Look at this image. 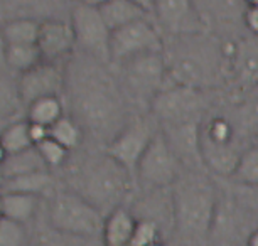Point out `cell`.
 I'll return each mask as SVG.
<instances>
[{
    "instance_id": "1",
    "label": "cell",
    "mask_w": 258,
    "mask_h": 246,
    "mask_svg": "<svg viewBox=\"0 0 258 246\" xmlns=\"http://www.w3.org/2000/svg\"><path fill=\"white\" fill-rule=\"evenodd\" d=\"M71 117L78 120L85 133L98 142L108 143L130 120L128 98L118 76L108 62L88 54L73 56L66 62V91Z\"/></svg>"
},
{
    "instance_id": "2",
    "label": "cell",
    "mask_w": 258,
    "mask_h": 246,
    "mask_svg": "<svg viewBox=\"0 0 258 246\" xmlns=\"http://www.w3.org/2000/svg\"><path fill=\"white\" fill-rule=\"evenodd\" d=\"M164 57L170 83L209 91L228 83L226 42L208 31L170 37Z\"/></svg>"
},
{
    "instance_id": "3",
    "label": "cell",
    "mask_w": 258,
    "mask_h": 246,
    "mask_svg": "<svg viewBox=\"0 0 258 246\" xmlns=\"http://www.w3.org/2000/svg\"><path fill=\"white\" fill-rule=\"evenodd\" d=\"M220 194L203 171H186L170 187L172 228L184 243L201 244L209 239Z\"/></svg>"
},
{
    "instance_id": "4",
    "label": "cell",
    "mask_w": 258,
    "mask_h": 246,
    "mask_svg": "<svg viewBox=\"0 0 258 246\" xmlns=\"http://www.w3.org/2000/svg\"><path fill=\"white\" fill-rule=\"evenodd\" d=\"M135 176L105 150L86 155L71 171L70 189L90 201L105 216L123 206L134 192Z\"/></svg>"
},
{
    "instance_id": "5",
    "label": "cell",
    "mask_w": 258,
    "mask_h": 246,
    "mask_svg": "<svg viewBox=\"0 0 258 246\" xmlns=\"http://www.w3.org/2000/svg\"><path fill=\"white\" fill-rule=\"evenodd\" d=\"M105 214L73 189H56L47 201V224L62 234L93 239L101 234Z\"/></svg>"
},
{
    "instance_id": "6",
    "label": "cell",
    "mask_w": 258,
    "mask_h": 246,
    "mask_svg": "<svg viewBox=\"0 0 258 246\" xmlns=\"http://www.w3.org/2000/svg\"><path fill=\"white\" fill-rule=\"evenodd\" d=\"M118 81L130 103L150 108L154 98L170 83L162 52H149L116 64Z\"/></svg>"
},
{
    "instance_id": "7",
    "label": "cell",
    "mask_w": 258,
    "mask_h": 246,
    "mask_svg": "<svg viewBox=\"0 0 258 246\" xmlns=\"http://www.w3.org/2000/svg\"><path fill=\"white\" fill-rule=\"evenodd\" d=\"M208 91L191 86L169 83L155 96L149 113L157 120L159 127L182 123H201L208 117Z\"/></svg>"
},
{
    "instance_id": "8",
    "label": "cell",
    "mask_w": 258,
    "mask_h": 246,
    "mask_svg": "<svg viewBox=\"0 0 258 246\" xmlns=\"http://www.w3.org/2000/svg\"><path fill=\"white\" fill-rule=\"evenodd\" d=\"M184 166L162 130H159L149 148L140 158L135 179L147 189H170L181 174Z\"/></svg>"
},
{
    "instance_id": "9",
    "label": "cell",
    "mask_w": 258,
    "mask_h": 246,
    "mask_svg": "<svg viewBox=\"0 0 258 246\" xmlns=\"http://www.w3.org/2000/svg\"><path fill=\"white\" fill-rule=\"evenodd\" d=\"M159 130L157 120L150 113L134 115L108 145H105V152L135 176L140 158Z\"/></svg>"
},
{
    "instance_id": "10",
    "label": "cell",
    "mask_w": 258,
    "mask_h": 246,
    "mask_svg": "<svg viewBox=\"0 0 258 246\" xmlns=\"http://www.w3.org/2000/svg\"><path fill=\"white\" fill-rule=\"evenodd\" d=\"M164 46V34L154 19H139L111 32L110 64H121L132 57L149 54V52H162Z\"/></svg>"
},
{
    "instance_id": "11",
    "label": "cell",
    "mask_w": 258,
    "mask_h": 246,
    "mask_svg": "<svg viewBox=\"0 0 258 246\" xmlns=\"http://www.w3.org/2000/svg\"><path fill=\"white\" fill-rule=\"evenodd\" d=\"M70 22L76 37V47L83 54L110 64L111 31L100 9L85 2H76L70 14Z\"/></svg>"
},
{
    "instance_id": "12",
    "label": "cell",
    "mask_w": 258,
    "mask_h": 246,
    "mask_svg": "<svg viewBox=\"0 0 258 246\" xmlns=\"http://www.w3.org/2000/svg\"><path fill=\"white\" fill-rule=\"evenodd\" d=\"M17 91L24 108L39 98L62 96L66 91V62H39L19 74Z\"/></svg>"
},
{
    "instance_id": "13",
    "label": "cell",
    "mask_w": 258,
    "mask_h": 246,
    "mask_svg": "<svg viewBox=\"0 0 258 246\" xmlns=\"http://www.w3.org/2000/svg\"><path fill=\"white\" fill-rule=\"evenodd\" d=\"M152 19L169 37L208 31L194 0H154Z\"/></svg>"
},
{
    "instance_id": "14",
    "label": "cell",
    "mask_w": 258,
    "mask_h": 246,
    "mask_svg": "<svg viewBox=\"0 0 258 246\" xmlns=\"http://www.w3.org/2000/svg\"><path fill=\"white\" fill-rule=\"evenodd\" d=\"M228 83L250 91L258 86V36L246 32L235 41H226Z\"/></svg>"
},
{
    "instance_id": "15",
    "label": "cell",
    "mask_w": 258,
    "mask_h": 246,
    "mask_svg": "<svg viewBox=\"0 0 258 246\" xmlns=\"http://www.w3.org/2000/svg\"><path fill=\"white\" fill-rule=\"evenodd\" d=\"M37 47L42 61L68 62L76 49V37L70 21L62 19H44L39 29Z\"/></svg>"
},
{
    "instance_id": "16",
    "label": "cell",
    "mask_w": 258,
    "mask_h": 246,
    "mask_svg": "<svg viewBox=\"0 0 258 246\" xmlns=\"http://www.w3.org/2000/svg\"><path fill=\"white\" fill-rule=\"evenodd\" d=\"M139 226V218L125 206L115 207L105 216L101 228V246H130Z\"/></svg>"
},
{
    "instance_id": "17",
    "label": "cell",
    "mask_w": 258,
    "mask_h": 246,
    "mask_svg": "<svg viewBox=\"0 0 258 246\" xmlns=\"http://www.w3.org/2000/svg\"><path fill=\"white\" fill-rule=\"evenodd\" d=\"M41 199L42 197L26 192H0L2 216L26 226L37 216Z\"/></svg>"
},
{
    "instance_id": "18",
    "label": "cell",
    "mask_w": 258,
    "mask_h": 246,
    "mask_svg": "<svg viewBox=\"0 0 258 246\" xmlns=\"http://www.w3.org/2000/svg\"><path fill=\"white\" fill-rule=\"evenodd\" d=\"M56 182L51 171H37L22 174V176L7 177L4 181V187L0 192H26L34 196H47L56 191Z\"/></svg>"
},
{
    "instance_id": "19",
    "label": "cell",
    "mask_w": 258,
    "mask_h": 246,
    "mask_svg": "<svg viewBox=\"0 0 258 246\" xmlns=\"http://www.w3.org/2000/svg\"><path fill=\"white\" fill-rule=\"evenodd\" d=\"M100 12L111 32L139 21V19L150 17L149 14H145L142 9L134 6L128 0H110V2L100 7Z\"/></svg>"
},
{
    "instance_id": "20",
    "label": "cell",
    "mask_w": 258,
    "mask_h": 246,
    "mask_svg": "<svg viewBox=\"0 0 258 246\" xmlns=\"http://www.w3.org/2000/svg\"><path fill=\"white\" fill-rule=\"evenodd\" d=\"M64 101L62 96H46L32 101L26 107V118L31 123L44 125L51 128L57 120L64 117Z\"/></svg>"
},
{
    "instance_id": "21",
    "label": "cell",
    "mask_w": 258,
    "mask_h": 246,
    "mask_svg": "<svg viewBox=\"0 0 258 246\" xmlns=\"http://www.w3.org/2000/svg\"><path fill=\"white\" fill-rule=\"evenodd\" d=\"M0 143L6 148L7 155H14V153H21L24 150L34 147L31 133H29V122L27 118L17 120L14 118L9 123L4 125L0 130Z\"/></svg>"
},
{
    "instance_id": "22",
    "label": "cell",
    "mask_w": 258,
    "mask_h": 246,
    "mask_svg": "<svg viewBox=\"0 0 258 246\" xmlns=\"http://www.w3.org/2000/svg\"><path fill=\"white\" fill-rule=\"evenodd\" d=\"M39 29L41 21L32 17H17L4 22L2 32L7 41V46L11 44H37Z\"/></svg>"
},
{
    "instance_id": "23",
    "label": "cell",
    "mask_w": 258,
    "mask_h": 246,
    "mask_svg": "<svg viewBox=\"0 0 258 246\" xmlns=\"http://www.w3.org/2000/svg\"><path fill=\"white\" fill-rule=\"evenodd\" d=\"M42 62L41 51L37 44H11L7 46L6 64L12 73L22 74Z\"/></svg>"
},
{
    "instance_id": "24",
    "label": "cell",
    "mask_w": 258,
    "mask_h": 246,
    "mask_svg": "<svg viewBox=\"0 0 258 246\" xmlns=\"http://www.w3.org/2000/svg\"><path fill=\"white\" fill-rule=\"evenodd\" d=\"M2 171L7 179V177L22 176V174L37 172V171H49V169H47L44 160H42V157L39 155L37 148L32 147V148H29V150H24L21 153L9 155L7 160L4 162Z\"/></svg>"
},
{
    "instance_id": "25",
    "label": "cell",
    "mask_w": 258,
    "mask_h": 246,
    "mask_svg": "<svg viewBox=\"0 0 258 246\" xmlns=\"http://www.w3.org/2000/svg\"><path fill=\"white\" fill-rule=\"evenodd\" d=\"M85 130L78 120L71 115H64L62 118H59L57 122L49 128V137L54 138L56 142H59L62 147H66L68 150L73 152L76 148H80L85 138Z\"/></svg>"
},
{
    "instance_id": "26",
    "label": "cell",
    "mask_w": 258,
    "mask_h": 246,
    "mask_svg": "<svg viewBox=\"0 0 258 246\" xmlns=\"http://www.w3.org/2000/svg\"><path fill=\"white\" fill-rule=\"evenodd\" d=\"M22 103L19 98L17 81H11L6 71H0V123L16 118Z\"/></svg>"
},
{
    "instance_id": "27",
    "label": "cell",
    "mask_w": 258,
    "mask_h": 246,
    "mask_svg": "<svg viewBox=\"0 0 258 246\" xmlns=\"http://www.w3.org/2000/svg\"><path fill=\"white\" fill-rule=\"evenodd\" d=\"M231 181L238 184L258 186V143H251L245 148L231 176Z\"/></svg>"
},
{
    "instance_id": "28",
    "label": "cell",
    "mask_w": 258,
    "mask_h": 246,
    "mask_svg": "<svg viewBox=\"0 0 258 246\" xmlns=\"http://www.w3.org/2000/svg\"><path fill=\"white\" fill-rule=\"evenodd\" d=\"M36 148H37L39 155L42 157V160H44V163L47 166L49 171H52V169L64 167L68 163V160H70L71 152L51 137H47L46 140H42L41 143H37Z\"/></svg>"
},
{
    "instance_id": "29",
    "label": "cell",
    "mask_w": 258,
    "mask_h": 246,
    "mask_svg": "<svg viewBox=\"0 0 258 246\" xmlns=\"http://www.w3.org/2000/svg\"><path fill=\"white\" fill-rule=\"evenodd\" d=\"M88 241L90 239L86 238H76V236L62 234L47 224L46 229L36 233V236L29 241V246H86Z\"/></svg>"
},
{
    "instance_id": "30",
    "label": "cell",
    "mask_w": 258,
    "mask_h": 246,
    "mask_svg": "<svg viewBox=\"0 0 258 246\" xmlns=\"http://www.w3.org/2000/svg\"><path fill=\"white\" fill-rule=\"evenodd\" d=\"M230 196L250 218H258V186L238 184L231 181Z\"/></svg>"
},
{
    "instance_id": "31",
    "label": "cell",
    "mask_w": 258,
    "mask_h": 246,
    "mask_svg": "<svg viewBox=\"0 0 258 246\" xmlns=\"http://www.w3.org/2000/svg\"><path fill=\"white\" fill-rule=\"evenodd\" d=\"M27 231L26 226L7 218H0V246H26Z\"/></svg>"
},
{
    "instance_id": "32",
    "label": "cell",
    "mask_w": 258,
    "mask_h": 246,
    "mask_svg": "<svg viewBox=\"0 0 258 246\" xmlns=\"http://www.w3.org/2000/svg\"><path fill=\"white\" fill-rule=\"evenodd\" d=\"M243 27L246 32L258 36V6H246L243 14Z\"/></svg>"
},
{
    "instance_id": "33",
    "label": "cell",
    "mask_w": 258,
    "mask_h": 246,
    "mask_svg": "<svg viewBox=\"0 0 258 246\" xmlns=\"http://www.w3.org/2000/svg\"><path fill=\"white\" fill-rule=\"evenodd\" d=\"M29 133H31L32 143H34V147H36L37 143H41L42 140H46L47 137H49V128L44 127V125H37V123L29 122Z\"/></svg>"
},
{
    "instance_id": "34",
    "label": "cell",
    "mask_w": 258,
    "mask_h": 246,
    "mask_svg": "<svg viewBox=\"0 0 258 246\" xmlns=\"http://www.w3.org/2000/svg\"><path fill=\"white\" fill-rule=\"evenodd\" d=\"M6 56H7V41H6V37H4L2 27H0V71L7 69Z\"/></svg>"
},
{
    "instance_id": "35",
    "label": "cell",
    "mask_w": 258,
    "mask_h": 246,
    "mask_svg": "<svg viewBox=\"0 0 258 246\" xmlns=\"http://www.w3.org/2000/svg\"><path fill=\"white\" fill-rule=\"evenodd\" d=\"M128 2H132L134 6H137L139 9H142L150 17L154 16V0H128Z\"/></svg>"
},
{
    "instance_id": "36",
    "label": "cell",
    "mask_w": 258,
    "mask_h": 246,
    "mask_svg": "<svg viewBox=\"0 0 258 246\" xmlns=\"http://www.w3.org/2000/svg\"><path fill=\"white\" fill-rule=\"evenodd\" d=\"M245 246H258V228H255L248 236Z\"/></svg>"
},
{
    "instance_id": "37",
    "label": "cell",
    "mask_w": 258,
    "mask_h": 246,
    "mask_svg": "<svg viewBox=\"0 0 258 246\" xmlns=\"http://www.w3.org/2000/svg\"><path fill=\"white\" fill-rule=\"evenodd\" d=\"M80 2H85V4H88V6H93V7H101V6H105L106 2H110V0H80Z\"/></svg>"
},
{
    "instance_id": "38",
    "label": "cell",
    "mask_w": 258,
    "mask_h": 246,
    "mask_svg": "<svg viewBox=\"0 0 258 246\" xmlns=\"http://www.w3.org/2000/svg\"><path fill=\"white\" fill-rule=\"evenodd\" d=\"M7 152H6V148H4V145L0 143V166H4V162L7 160Z\"/></svg>"
},
{
    "instance_id": "39",
    "label": "cell",
    "mask_w": 258,
    "mask_h": 246,
    "mask_svg": "<svg viewBox=\"0 0 258 246\" xmlns=\"http://www.w3.org/2000/svg\"><path fill=\"white\" fill-rule=\"evenodd\" d=\"M4 181H6V176H4L2 166H0V191H2V187H4Z\"/></svg>"
},
{
    "instance_id": "40",
    "label": "cell",
    "mask_w": 258,
    "mask_h": 246,
    "mask_svg": "<svg viewBox=\"0 0 258 246\" xmlns=\"http://www.w3.org/2000/svg\"><path fill=\"white\" fill-rule=\"evenodd\" d=\"M152 246H170V244H167V241H165V239H160L155 244H152Z\"/></svg>"
},
{
    "instance_id": "41",
    "label": "cell",
    "mask_w": 258,
    "mask_h": 246,
    "mask_svg": "<svg viewBox=\"0 0 258 246\" xmlns=\"http://www.w3.org/2000/svg\"><path fill=\"white\" fill-rule=\"evenodd\" d=\"M246 6H258V0H245Z\"/></svg>"
},
{
    "instance_id": "42",
    "label": "cell",
    "mask_w": 258,
    "mask_h": 246,
    "mask_svg": "<svg viewBox=\"0 0 258 246\" xmlns=\"http://www.w3.org/2000/svg\"><path fill=\"white\" fill-rule=\"evenodd\" d=\"M61 2H80V0H61Z\"/></svg>"
},
{
    "instance_id": "43",
    "label": "cell",
    "mask_w": 258,
    "mask_h": 246,
    "mask_svg": "<svg viewBox=\"0 0 258 246\" xmlns=\"http://www.w3.org/2000/svg\"><path fill=\"white\" fill-rule=\"evenodd\" d=\"M0 218H2V204H0Z\"/></svg>"
},
{
    "instance_id": "44",
    "label": "cell",
    "mask_w": 258,
    "mask_h": 246,
    "mask_svg": "<svg viewBox=\"0 0 258 246\" xmlns=\"http://www.w3.org/2000/svg\"><path fill=\"white\" fill-rule=\"evenodd\" d=\"M256 91H258V86H256Z\"/></svg>"
}]
</instances>
